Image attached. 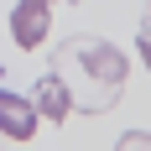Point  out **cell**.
I'll return each mask as SVG.
<instances>
[{
  "label": "cell",
  "instance_id": "cell-1",
  "mask_svg": "<svg viewBox=\"0 0 151 151\" xmlns=\"http://www.w3.org/2000/svg\"><path fill=\"white\" fill-rule=\"evenodd\" d=\"M52 73L68 83V94H73V109H109L115 99H120V83H125V58L120 47H109L104 37H73V42L58 52V63H52Z\"/></svg>",
  "mask_w": 151,
  "mask_h": 151
},
{
  "label": "cell",
  "instance_id": "cell-2",
  "mask_svg": "<svg viewBox=\"0 0 151 151\" xmlns=\"http://www.w3.org/2000/svg\"><path fill=\"white\" fill-rule=\"evenodd\" d=\"M47 37H52V0H16L11 5V42L21 52H37Z\"/></svg>",
  "mask_w": 151,
  "mask_h": 151
},
{
  "label": "cell",
  "instance_id": "cell-3",
  "mask_svg": "<svg viewBox=\"0 0 151 151\" xmlns=\"http://www.w3.org/2000/svg\"><path fill=\"white\" fill-rule=\"evenodd\" d=\"M37 104L31 99H21V94L11 89H0V136H11V141H31L37 136Z\"/></svg>",
  "mask_w": 151,
  "mask_h": 151
},
{
  "label": "cell",
  "instance_id": "cell-4",
  "mask_svg": "<svg viewBox=\"0 0 151 151\" xmlns=\"http://www.w3.org/2000/svg\"><path fill=\"white\" fill-rule=\"evenodd\" d=\"M31 104H37V115H42V120L58 125V120H68V115H73V94H68V83L47 68V73L37 78V99H31Z\"/></svg>",
  "mask_w": 151,
  "mask_h": 151
},
{
  "label": "cell",
  "instance_id": "cell-5",
  "mask_svg": "<svg viewBox=\"0 0 151 151\" xmlns=\"http://www.w3.org/2000/svg\"><path fill=\"white\" fill-rule=\"evenodd\" d=\"M115 151H151V130H130V136H120Z\"/></svg>",
  "mask_w": 151,
  "mask_h": 151
},
{
  "label": "cell",
  "instance_id": "cell-6",
  "mask_svg": "<svg viewBox=\"0 0 151 151\" xmlns=\"http://www.w3.org/2000/svg\"><path fill=\"white\" fill-rule=\"evenodd\" d=\"M136 47H141V63L151 68V26H141V37H136Z\"/></svg>",
  "mask_w": 151,
  "mask_h": 151
},
{
  "label": "cell",
  "instance_id": "cell-7",
  "mask_svg": "<svg viewBox=\"0 0 151 151\" xmlns=\"http://www.w3.org/2000/svg\"><path fill=\"white\" fill-rule=\"evenodd\" d=\"M146 26H151V0H146Z\"/></svg>",
  "mask_w": 151,
  "mask_h": 151
}]
</instances>
